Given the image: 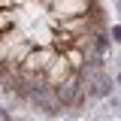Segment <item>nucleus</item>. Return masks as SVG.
Wrapping results in <instances>:
<instances>
[{
  "mask_svg": "<svg viewBox=\"0 0 121 121\" xmlns=\"http://www.w3.org/2000/svg\"><path fill=\"white\" fill-rule=\"evenodd\" d=\"M82 82H85L82 88H88V94H91V97H109V94L115 91L112 79H109V76H106L103 70H100V67H97L94 73H88L85 79H82Z\"/></svg>",
  "mask_w": 121,
  "mask_h": 121,
  "instance_id": "nucleus-1",
  "label": "nucleus"
},
{
  "mask_svg": "<svg viewBox=\"0 0 121 121\" xmlns=\"http://www.w3.org/2000/svg\"><path fill=\"white\" fill-rule=\"evenodd\" d=\"M94 45H97V52H100V55H106V52H109V39H106L103 33H97V39H94Z\"/></svg>",
  "mask_w": 121,
  "mask_h": 121,
  "instance_id": "nucleus-2",
  "label": "nucleus"
},
{
  "mask_svg": "<svg viewBox=\"0 0 121 121\" xmlns=\"http://www.w3.org/2000/svg\"><path fill=\"white\" fill-rule=\"evenodd\" d=\"M0 121H12L9 115H6V109H3V106H0Z\"/></svg>",
  "mask_w": 121,
  "mask_h": 121,
  "instance_id": "nucleus-3",
  "label": "nucleus"
}]
</instances>
